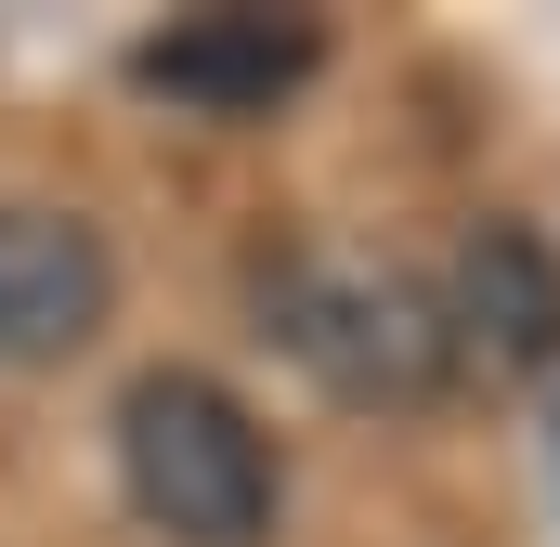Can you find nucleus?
Returning <instances> with one entry per match:
<instances>
[{
  "label": "nucleus",
  "mask_w": 560,
  "mask_h": 547,
  "mask_svg": "<svg viewBox=\"0 0 560 547\" xmlns=\"http://www.w3.org/2000/svg\"><path fill=\"white\" fill-rule=\"evenodd\" d=\"M443 339H456L469 365H495V379L548 365V339H560V274H548V248H535V222H482V235L456 248Z\"/></svg>",
  "instance_id": "nucleus-4"
},
{
  "label": "nucleus",
  "mask_w": 560,
  "mask_h": 547,
  "mask_svg": "<svg viewBox=\"0 0 560 547\" xmlns=\"http://www.w3.org/2000/svg\"><path fill=\"white\" fill-rule=\"evenodd\" d=\"M300 66H313V26H275V13H196V26L143 39V92L209 105V118H261Z\"/></svg>",
  "instance_id": "nucleus-5"
},
{
  "label": "nucleus",
  "mask_w": 560,
  "mask_h": 547,
  "mask_svg": "<svg viewBox=\"0 0 560 547\" xmlns=\"http://www.w3.org/2000/svg\"><path fill=\"white\" fill-rule=\"evenodd\" d=\"M261 326L339 392V405H430L456 339H443V300L392 261H352V248H300L261 261Z\"/></svg>",
  "instance_id": "nucleus-2"
},
{
  "label": "nucleus",
  "mask_w": 560,
  "mask_h": 547,
  "mask_svg": "<svg viewBox=\"0 0 560 547\" xmlns=\"http://www.w3.org/2000/svg\"><path fill=\"white\" fill-rule=\"evenodd\" d=\"M118 300V248L79 209H0V365H66Z\"/></svg>",
  "instance_id": "nucleus-3"
},
{
  "label": "nucleus",
  "mask_w": 560,
  "mask_h": 547,
  "mask_svg": "<svg viewBox=\"0 0 560 547\" xmlns=\"http://www.w3.org/2000/svg\"><path fill=\"white\" fill-rule=\"evenodd\" d=\"M118 469H131V509L170 547H261L275 535V443H261V417L235 405L222 379H196V365L131 379Z\"/></svg>",
  "instance_id": "nucleus-1"
}]
</instances>
